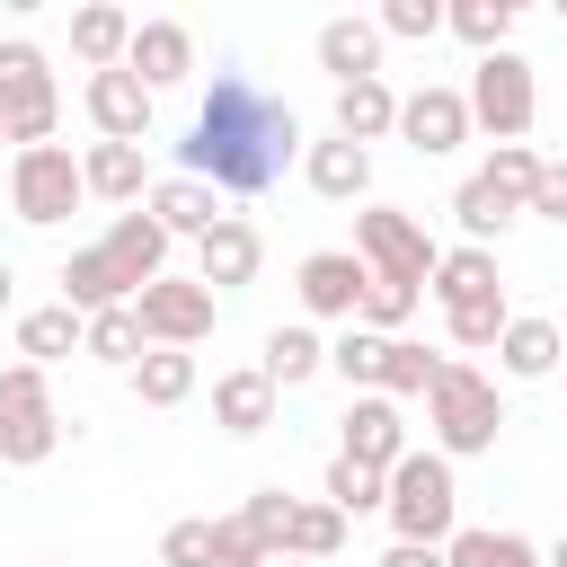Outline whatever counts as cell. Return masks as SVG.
I'll return each instance as SVG.
<instances>
[{
    "label": "cell",
    "instance_id": "7a4b0ae2",
    "mask_svg": "<svg viewBox=\"0 0 567 567\" xmlns=\"http://www.w3.org/2000/svg\"><path fill=\"white\" fill-rule=\"evenodd\" d=\"M425 434H434L443 461L496 452V434H505V399H496V381H487L478 363H452V354H443V372H434V390H425Z\"/></svg>",
    "mask_w": 567,
    "mask_h": 567
},
{
    "label": "cell",
    "instance_id": "bcb514c9",
    "mask_svg": "<svg viewBox=\"0 0 567 567\" xmlns=\"http://www.w3.org/2000/svg\"><path fill=\"white\" fill-rule=\"evenodd\" d=\"M381 567H443V549H416V540H390Z\"/></svg>",
    "mask_w": 567,
    "mask_h": 567
},
{
    "label": "cell",
    "instance_id": "836d02e7",
    "mask_svg": "<svg viewBox=\"0 0 567 567\" xmlns=\"http://www.w3.org/2000/svg\"><path fill=\"white\" fill-rule=\"evenodd\" d=\"M514 18H523L514 0H452V9H443V27H452V35L470 44V53H505Z\"/></svg>",
    "mask_w": 567,
    "mask_h": 567
},
{
    "label": "cell",
    "instance_id": "5b68a950",
    "mask_svg": "<svg viewBox=\"0 0 567 567\" xmlns=\"http://www.w3.org/2000/svg\"><path fill=\"white\" fill-rule=\"evenodd\" d=\"M354 257H363V275L372 284H408V292H425V275H434V230L416 221V213H399V204H363L354 213Z\"/></svg>",
    "mask_w": 567,
    "mask_h": 567
},
{
    "label": "cell",
    "instance_id": "7bdbcfd3",
    "mask_svg": "<svg viewBox=\"0 0 567 567\" xmlns=\"http://www.w3.org/2000/svg\"><path fill=\"white\" fill-rule=\"evenodd\" d=\"M159 567H213V523H204V514L168 523V532H159Z\"/></svg>",
    "mask_w": 567,
    "mask_h": 567
},
{
    "label": "cell",
    "instance_id": "4316f807",
    "mask_svg": "<svg viewBox=\"0 0 567 567\" xmlns=\"http://www.w3.org/2000/svg\"><path fill=\"white\" fill-rule=\"evenodd\" d=\"M514 195H496L487 177H461V195H452V221H461V248H496L505 230H514Z\"/></svg>",
    "mask_w": 567,
    "mask_h": 567
},
{
    "label": "cell",
    "instance_id": "8992f818",
    "mask_svg": "<svg viewBox=\"0 0 567 567\" xmlns=\"http://www.w3.org/2000/svg\"><path fill=\"white\" fill-rule=\"evenodd\" d=\"M461 106H470V133L523 142V133H532V115H540L532 62H523L514 44H505V53H478V62H470V89H461Z\"/></svg>",
    "mask_w": 567,
    "mask_h": 567
},
{
    "label": "cell",
    "instance_id": "cb8c5ba5",
    "mask_svg": "<svg viewBox=\"0 0 567 567\" xmlns=\"http://www.w3.org/2000/svg\"><path fill=\"white\" fill-rule=\"evenodd\" d=\"M257 372H266L275 390H301V381H319V372H328V337H319V328H266Z\"/></svg>",
    "mask_w": 567,
    "mask_h": 567
},
{
    "label": "cell",
    "instance_id": "d6986e66",
    "mask_svg": "<svg viewBox=\"0 0 567 567\" xmlns=\"http://www.w3.org/2000/svg\"><path fill=\"white\" fill-rule=\"evenodd\" d=\"M319 71L346 89V80H381V27L372 18H328L319 27Z\"/></svg>",
    "mask_w": 567,
    "mask_h": 567
},
{
    "label": "cell",
    "instance_id": "d590c367",
    "mask_svg": "<svg viewBox=\"0 0 567 567\" xmlns=\"http://www.w3.org/2000/svg\"><path fill=\"white\" fill-rule=\"evenodd\" d=\"M381 346L390 337H372V328H337L328 337V372H346V390L363 399V390H381Z\"/></svg>",
    "mask_w": 567,
    "mask_h": 567
},
{
    "label": "cell",
    "instance_id": "681fc988",
    "mask_svg": "<svg viewBox=\"0 0 567 567\" xmlns=\"http://www.w3.org/2000/svg\"><path fill=\"white\" fill-rule=\"evenodd\" d=\"M266 567H310V558H266Z\"/></svg>",
    "mask_w": 567,
    "mask_h": 567
},
{
    "label": "cell",
    "instance_id": "4fadbf2b",
    "mask_svg": "<svg viewBox=\"0 0 567 567\" xmlns=\"http://www.w3.org/2000/svg\"><path fill=\"white\" fill-rule=\"evenodd\" d=\"M257 266H266V239H257V221H239V213H221L204 239H195V284L221 301V292H239V284H257Z\"/></svg>",
    "mask_w": 567,
    "mask_h": 567
},
{
    "label": "cell",
    "instance_id": "7402d4cb",
    "mask_svg": "<svg viewBox=\"0 0 567 567\" xmlns=\"http://www.w3.org/2000/svg\"><path fill=\"white\" fill-rule=\"evenodd\" d=\"M213 425L239 434V443L266 434V425H275V381H266L257 363H248V372H221V381H213Z\"/></svg>",
    "mask_w": 567,
    "mask_h": 567
},
{
    "label": "cell",
    "instance_id": "d6a6232c",
    "mask_svg": "<svg viewBox=\"0 0 567 567\" xmlns=\"http://www.w3.org/2000/svg\"><path fill=\"white\" fill-rule=\"evenodd\" d=\"M284 558H310V567H337L346 558V514L319 496V505H292V532H284Z\"/></svg>",
    "mask_w": 567,
    "mask_h": 567
},
{
    "label": "cell",
    "instance_id": "7c38bea8",
    "mask_svg": "<svg viewBox=\"0 0 567 567\" xmlns=\"http://www.w3.org/2000/svg\"><path fill=\"white\" fill-rule=\"evenodd\" d=\"M399 142H408L416 159H452V151L470 142V106H461V89H443V80L408 89V97H399Z\"/></svg>",
    "mask_w": 567,
    "mask_h": 567
},
{
    "label": "cell",
    "instance_id": "8d00e7d4",
    "mask_svg": "<svg viewBox=\"0 0 567 567\" xmlns=\"http://www.w3.org/2000/svg\"><path fill=\"white\" fill-rule=\"evenodd\" d=\"M319 487H328V505H337L346 523H354V514H372V505L390 496V478H381V470H363V461H346V452L328 461V478H319Z\"/></svg>",
    "mask_w": 567,
    "mask_h": 567
},
{
    "label": "cell",
    "instance_id": "2e32d148",
    "mask_svg": "<svg viewBox=\"0 0 567 567\" xmlns=\"http://www.w3.org/2000/svg\"><path fill=\"white\" fill-rule=\"evenodd\" d=\"M301 177H310V195H328V204H363V195H372V151L346 142V133L301 142Z\"/></svg>",
    "mask_w": 567,
    "mask_h": 567
},
{
    "label": "cell",
    "instance_id": "816d5d0a",
    "mask_svg": "<svg viewBox=\"0 0 567 567\" xmlns=\"http://www.w3.org/2000/svg\"><path fill=\"white\" fill-rule=\"evenodd\" d=\"M558 346H567V319H558Z\"/></svg>",
    "mask_w": 567,
    "mask_h": 567
},
{
    "label": "cell",
    "instance_id": "ab89813d",
    "mask_svg": "<svg viewBox=\"0 0 567 567\" xmlns=\"http://www.w3.org/2000/svg\"><path fill=\"white\" fill-rule=\"evenodd\" d=\"M292 505L301 496H284V487H248V505H239V523L266 540V558H284V532H292Z\"/></svg>",
    "mask_w": 567,
    "mask_h": 567
},
{
    "label": "cell",
    "instance_id": "8fae6325",
    "mask_svg": "<svg viewBox=\"0 0 567 567\" xmlns=\"http://www.w3.org/2000/svg\"><path fill=\"white\" fill-rule=\"evenodd\" d=\"M337 452L390 478V470L408 461V416H399V399H381V390H363V399H346V416H337Z\"/></svg>",
    "mask_w": 567,
    "mask_h": 567
},
{
    "label": "cell",
    "instance_id": "83f0119b",
    "mask_svg": "<svg viewBox=\"0 0 567 567\" xmlns=\"http://www.w3.org/2000/svg\"><path fill=\"white\" fill-rule=\"evenodd\" d=\"M62 354H80V310H62V301H44V310H18V363L53 372Z\"/></svg>",
    "mask_w": 567,
    "mask_h": 567
},
{
    "label": "cell",
    "instance_id": "c3c4849f",
    "mask_svg": "<svg viewBox=\"0 0 567 567\" xmlns=\"http://www.w3.org/2000/svg\"><path fill=\"white\" fill-rule=\"evenodd\" d=\"M540 567H567V532H558V540H549V549H540Z\"/></svg>",
    "mask_w": 567,
    "mask_h": 567
},
{
    "label": "cell",
    "instance_id": "f1b7e54d",
    "mask_svg": "<svg viewBox=\"0 0 567 567\" xmlns=\"http://www.w3.org/2000/svg\"><path fill=\"white\" fill-rule=\"evenodd\" d=\"M124 381H133L142 408H186V399H195V354H186V346H151Z\"/></svg>",
    "mask_w": 567,
    "mask_h": 567
},
{
    "label": "cell",
    "instance_id": "7dc6e473",
    "mask_svg": "<svg viewBox=\"0 0 567 567\" xmlns=\"http://www.w3.org/2000/svg\"><path fill=\"white\" fill-rule=\"evenodd\" d=\"M9 301H18V266L0 257V310H9Z\"/></svg>",
    "mask_w": 567,
    "mask_h": 567
},
{
    "label": "cell",
    "instance_id": "f35d334b",
    "mask_svg": "<svg viewBox=\"0 0 567 567\" xmlns=\"http://www.w3.org/2000/svg\"><path fill=\"white\" fill-rule=\"evenodd\" d=\"M372 27H381V44H390V35H399V44H434V35H443V0H381Z\"/></svg>",
    "mask_w": 567,
    "mask_h": 567
},
{
    "label": "cell",
    "instance_id": "52a82bcc",
    "mask_svg": "<svg viewBox=\"0 0 567 567\" xmlns=\"http://www.w3.org/2000/svg\"><path fill=\"white\" fill-rule=\"evenodd\" d=\"M53 443H62L53 381L35 363H0V461L9 470H35V461H53Z\"/></svg>",
    "mask_w": 567,
    "mask_h": 567
},
{
    "label": "cell",
    "instance_id": "ffe728a7",
    "mask_svg": "<svg viewBox=\"0 0 567 567\" xmlns=\"http://www.w3.org/2000/svg\"><path fill=\"white\" fill-rule=\"evenodd\" d=\"M142 213H151V221H159V230H168V239H204V230H213V221H221V195H213V186H204V177H159V186H151V204H142Z\"/></svg>",
    "mask_w": 567,
    "mask_h": 567
},
{
    "label": "cell",
    "instance_id": "44dd1931",
    "mask_svg": "<svg viewBox=\"0 0 567 567\" xmlns=\"http://www.w3.org/2000/svg\"><path fill=\"white\" fill-rule=\"evenodd\" d=\"M97 248H106V257H115V266H124V284H133V292H142V284H159V275H168V230H159V221H151V213H115V230H106V239H97Z\"/></svg>",
    "mask_w": 567,
    "mask_h": 567
},
{
    "label": "cell",
    "instance_id": "ac0fdd59",
    "mask_svg": "<svg viewBox=\"0 0 567 567\" xmlns=\"http://www.w3.org/2000/svg\"><path fill=\"white\" fill-rule=\"evenodd\" d=\"M425 292H434L443 310L496 301V292H505V275H496V248H443V257H434V275H425Z\"/></svg>",
    "mask_w": 567,
    "mask_h": 567
},
{
    "label": "cell",
    "instance_id": "277c9868",
    "mask_svg": "<svg viewBox=\"0 0 567 567\" xmlns=\"http://www.w3.org/2000/svg\"><path fill=\"white\" fill-rule=\"evenodd\" d=\"M53 124H62V89H53V62H44V44H27V35H0V142H18V151H44V142H53Z\"/></svg>",
    "mask_w": 567,
    "mask_h": 567
},
{
    "label": "cell",
    "instance_id": "ee69618b",
    "mask_svg": "<svg viewBox=\"0 0 567 567\" xmlns=\"http://www.w3.org/2000/svg\"><path fill=\"white\" fill-rule=\"evenodd\" d=\"M213 567H266V540L230 514V523H213Z\"/></svg>",
    "mask_w": 567,
    "mask_h": 567
},
{
    "label": "cell",
    "instance_id": "5bb4252c",
    "mask_svg": "<svg viewBox=\"0 0 567 567\" xmlns=\"http://www.w3.org/2000/svg\"><path fill=\"white\" fill-rule=\"evenodd\" d=\"M124 71L159 97V89H177L186 71H195V35L177 27V18H133V44H124Z\"/></svg>",
    "mask_w": 567,
    "mask_h": 567
},
{
    "label": "cell",
    "instance_id": "f6af8a7d",
    "mask_svg": "<svg viewBox=\"0 0 567 567\" xmlns=\"http://www.w3.org/2000/svg\"><path fill=\"white\" fill-rule=\"evenodd\" d=\"M523 213H540V221H558L567 230V159H540V186H532V204Z\"/></svg>",
    "mask_w": 567,
    "mask_h": 567
},
{
    "label": "cell",
    "instance_id": "ba28073f",
    "mask_svg": "<svg viewBox=\"0 0 567 567\" xmlns=\"http://www.w3.org/2000/svg\"><path fill=\"white\" fill-rule=\"evenodd\" d=\"M80 204H89V186H80V159H71L62 142L9 159V213H18L27 230H62Z\"/></svg>",
    "mask_w": 567,
    "mask_h": 567
},
{
    "label": "cell",
    "instance_id": "f5cc1de1",
    "mask_svg": "<svg viewBox=\"0 0 567 567\" xmlns=\"http://www.w3.org/2000/svg\"><path fill=\"white\" fill-rule=\"evenodd\" d=\"M558 18H567V9H558Z\"/></svg>",
    "mask_w": 567,
    "mask_h": 567
},
{
    "label": "cell",
    "instance_id": "4dcf8cb0",
    "mask_svg": "<svg viewBox=\"0 0 567 567\" xmlns=\"http://www.w3.org/2000/svg\"><path fill=\"white\" fill-rule=\"evenodd\" d=\"M124 44H133V18H124V9L89 0V9L71 18V53H80L89 71H124Z\"/></svg>",
    "mask_w": 567,
    "mask_h": 567
},
{
    "label": "cell",
    "instance_id": "e0dca14e",
    "mask_svg": "<svg viewBox=\"0 0 567 567\" xmlns=\"http://www.w3.org/2000/svg\"><path fill=\"white\" fill-rule=\"evenodd\" d=\"M124 301H133V284H124V266L106 248H71L62 257V310L97 319V310H124Z\"/></svg>",
    "mask_w": 567,
    "mask_h": 567
},
{
    "label": "cell",
    "instance_id": "30bf717a",
    "mask_svg": "<svg viewBox=\"0 0 567 567\" xmlns=\"http://www.w3.org/2000/svg\"><path fill=\"white\" fill-rule=\"evenodd\" d=\"M292 292H301V310H310V319H346V328H354V310H363L372 275H363V257H354V248H310V257L292 266Z\"/></svg>",
    "mask_w": 567,
    "mask_h": 567
},
{
    "label": "cell",
    "instance_id": "f907efd6",
    "mask_svg": "<svg viewBox=\"0 0 567 567\" xmlns=\"http://www.w3.org/2000/svg\"><path fill=\"white\" fill-rule=\"evenodd\" d=\"M0 204H9V168H0Z\"/></svg>",
    "mask_w": 567,
    "mask_h": 567
},
{
    "label": "cell",
    "instance_id": "1f68e13d",
    "mask_svg": "<svg viewBox=\"0 0 567 567\" xmlns=\"http://www.w3.org/2000/svg\"><path fill=\"white\" fill-rule=\"evenodd\" d=\"M80 354L89 363H106V372H133L151 346H142V319H133V301L124 310H97V319H80Z\"/></svg>",
    "mask_w": 567,
    "mask_h": 567
},
{
    "label": "cell",
    "instance_id": "74e56055",
    "mask_svg": "<svg viewBox=\"0 0 567 567\" xmlns=\"http://www.w3.org/2000/svg\"><path fill=\"white\" fill-rule=\"evenodd\" d=\"M478 177H487L496 195H514V204H532V186H540V151H532V142H496Z\"/></svg>",
    "mask_w": 567,
    "mask_h": 567
},
{
    "label": "cell",
    "instance_id": "db71d44e",
    "mask_svg": "<svg viewBox=\"0 0 567 567\" xmlns=\"http://www.w3.org/2000/svg\"><path fill=\"white\" fill-rule=\"evenodd\" d=\"M151 567H159V558H151Z\"/></svg>",
    "mask_w": 567,
    "mask_h": 567
},
{
    "label": "cell",
    "instance_id": "603a6c76",
    "mask_svg": "<svg viewBox=\"0 0 567 567\" xmlns=\"http://www.w3.org/2000/svg\"><path fill=\"white\" fill-rule=\"evenodd\" d=\"M337 133L363 142V151L390 142V133H399V89H390V80H346V89H337Z\"/></svg>",
    "mask_w": 567,
    "mask_h": 567
},
{
    "label": "cell",
    "instance_id": "60d3db41",
    "mask_svg": "<svg viewBox=\"0 0 567 567\" xmlns=\"http://www.w3.org/2000/svg\"><path fill=\"white\" fill-rule=\"evenodd\" d=\"M416 301H425V292H408V284H372V292H363V310H354V328H372V337H399V328L416 319Z\"/></svg>",
    "mask_w": 567,
    "mask_h": 567
},
{
    "label": "cell",
    "instance_id": "e575fe53",
    "mask_svg": "<svg viewBox=\"0 0 567 567\" xmlns=\"http://www.w3.org/2000/svg\"><path fill=\"white\" fill-rule=\"evenodd\" d=\"M434 372H443L434 346H416V337H390V346H381V399H425Z\"/></svg>",
    "mask_w": 567,
    "mask_h": 567
},
{
    "label": "cell",
    "instance_id": "9c48e42d",
    "mask_svg": "<svg viewBox=\"0 0 567 567\" xmlns=\"http://www.w3.org/2000/svg\"><path fill=\"white\" fill-rule=\"evenodd\" d=\"M133 319H142V346H204L213 337V319H221V301L195 284V275H159V284H142L133 292Z\"/></svg>",
    "mask_w": 567,
    "mask_h": 567
},
{
    "label": "cell",
    "instance_id": "3957f363",
    "mask_svg": "<svg viewBox=\"0 0 567 567\" xmlns=\"http://www.w3.org/2000/svg\"><path fill=\"white\" fill-rule=\"evenodd\" d=\"M381 514H390V532H399V540L443 549V540L461 532V478H452V461H443V452H408V461L390 470Z\"/></svg>",
    "mask_w": 567,
    "mask_h": 567
},
{
    "label": "cell",
    "instance_id": "f546056e",
    "mask_svg": "<svg viewBox=\"0 0 567 567\" xmlns=\"http://www.w3.org/2000/svg\"><path fill=\"white\" fill-rule=\"evenodd\" d=\"M443 567H540V540L523 532H487V523H461L443 540Z\"/></svg>",
    "mask_w": 567,
    "mask_h": 567
},
{
    "label": "cell",
    "instance_id": "9a60e30c",
    "mask_svg": "<svg viewBox=\"0 0 567 567\" xmlns=\"http://www.w3.org/2000/svg\"><path fill=\"white\" fill-rule=\"evenodd\" d=\"M80 106H89L97 142H142V133H151V89H142L133 71H89Z\"/></svg>",
    "mask_w": 567,
    "mask_h": 567
},
{
    "label": "cell",
    "instance_id": "6da1fadb",
    "mask_svg": "<svg viewBox=\"0 0 567 567\" xmlns=\"http://www.w3.org/2000/svg\"><path fill=\"white\" fill-rule=\"evenodd\" d=\"M301 151V115L284 97H266L248 71H213L186 142H177V177H204L213 195H266Z\"/></svg>",
    "mask_w": 567,
    "mask_h": 567
},
{
    "label": "cell",
    "instance_id": "b9f144b4",
    "mask_svg": "<svg viewBox=\"0 0 567 567\" xmlns=\"http://www.w3.org/2000/svg\"><path fill=\"white\" fill-rule=\"evenodd\" d=\"M505 319H514V310H505V292H496V301L443 310V337H452V346H496V337H505Z\"/></svg>",
    "mask_w": 567,
    "mask_h": 567
},
{
    "label": "cell",
    "instance_id": "484cf974",
    "mask_svg": "<svg viewBox=\"0 0 567 567\" xmlns=\"http://www.w3.org/2000/svg\"><path fill=\"white\" fill-rule=\"evenodd\" d=\"M142 142H89V159H80V186L89 195H106V204H142Z\"/></svg>",
    "mask_w": 567,
    "mask_h": 567
},
{
    "label": "cell",
    "instance_id": "d4e9b609",
    "mask_svg": "<svg viewBox=\"0 0 567 567\" xmlns=\"http://www.w3.org/2000/svg\"><path fill=\"white\" fill-rule=\"evenodd\" d=\"M496 363H505L514 381H549V372L567 363V346H558V319H505V337H496Z\"/></svg>",
    "mask_w": 567,
    "mask_h": 567
}]
</instances>
